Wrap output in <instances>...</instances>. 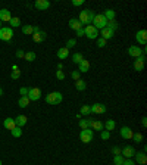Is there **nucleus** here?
I'll use <instances>...</instances> for the list:
<instances>
[{
	"label": "nucleus",
	"instance_id": "53",
	"mask_svg": "<svg viewBox=\"0 0 147 165\" xmlns=\"http://www.w3.org/2000/svg\"><path fill=\"white\" fill-rule=\"evenodd\" d=\"M2 94H3V89L0 87V96H2Z\"/></svg>",
	"mask_w": 147,
	"mask_h": 165
},
{
	"label": "nucleus",
	"instance_id": "16",
	"mask_svg": "<svg viewBox=\"0 0 147 165\" xmlns=\"http://www.w3.org/2000/svg\"><path fill=\"white\" fill-rule=\"evenodd\" d=\"M68 27L69 28H72V30H79V28H82V24L79 22V19H77V18H72V19H69V22H68Z\"/></svg>",
	"mask_w": 147,
	"mask_h": 165
},
{
	"label": "nucleus",
	"instance_id": "11",
	"mask_svg": "<svg viewBox=\"0 0 147 165\" xmlns=\"http://www.w3.org/2000/svg\"><path fill=\"white\" fill-rule=\"evenodd\" d=\"M34 6L38 11H46V9L50 7V2H49V0H35Z\"/></svg>",
	"mask_w": 147,
	"mask_h": 165
},
{
	"label": "nucleus",
	"instance_id": "1",
	"mask_svg": "<svg viewBox=\"0 0 147 165\" xmlns=\"http://www.w3.org/2000/svg\"><path fill=\"white\" fill-rule=\"evenodd\" d=\"M94 15H96L94 11H91V9H84V11H81V13H79V22L91 25L93 19H94Z\"/></svg>",
	"mask_w": 147,
	"mask_h": 165
},
{
	"label": "nucleus",
	"instance_id": "17",
	"mask_svg": "<svg viewBox=\"0 0 147 165\" xmlns=\"http://www.w3.org/2000/svg\"><path fill=\"white\" fill-rule=\"evenodd\" d=\"M100 35H102V39H103V40H106V41H108L109 39H112L113 35H115V33H113L112 30H109L108 27H106V28H103V30H102V34H100Z\"/></svg>",
	"mask_w": 147,
	"mask_h": 165
},
{
	"label": "nucleus",
	"instance_id": "43",
	"mask_svg": "<svg viewBox=\"0 0 147 165\" xmlns=\"http://www.w3.org/2000/svg\"><path fill=\"white\" fill-rule=\"evenodd\" d=\"M56 78L57 80H60V81L65 80V74H63L62 71H56Z\"/></svg>",
	"mask_w": 147,
	"mask_h": 165
},
{
	"label": "nucleus",
	"instance_id": "20",
	"mask_svg": "<svg viewBox=\"0 0 147 165\" xmlns=\"http://www.w3.org/2000/svg\"><path fill=\"white\" fill-rule=\"evenodd\" d=\"M68 56H69V49L60 47V49L57 50V59H68Z\"/></svg>",
	"mask_w": 147,
	"mask_h": 165
},
{
	"label": "nucleus",
	"instance_id": "27",
	"mask_svg": "<svg viewBox=\"0 0 147 165\" xmlns=\"http://www.w3.org/2000/svg\"><path fill=\"white\" fill-rule=\"evenodd\" d=\"M91 130L103 131V130H105V125H103L102 121H93V124H91Z\"/></svg>",
	"mask_w": 147,
	"mask_h": 165
},
{
	"label": "nucleus",
	"instance_id": "42",
	"mask_svg": "<svg viewBox=\"0 0 147 165\" xmlns=\"http://www.w3.org/2000/svg\"><path fill=\"white\" fill-rule=\"evenodd\" d=\"M106 46V40H103L102 37L97 39V47H105Z\"/></svg>",
	"mask_w": 147,
	"mask_h": 165
},
{
	"label": "nucleus",
	"instance_id": "36",
	"mask_svg": "<svg viewBox=\"0 0 147 165\" xmlns=\"http://www.w3.org/2000/svg\"><path fill=\"white\" fill-rule=\"evenodd\" d=\"M22 33L24 34H27V35H33V25H24Z\"/></svg>",
	"mask_w": 147,
	"mask_h": 165
},
{
	"label": "nucleus",
	"instance_id": "54",
	"mask_svg": "<svg viewBox=\"0 0 147 165\" xmlns=\"http://www.w3.org/2000/svg\"><path fill=\"white\" fill-rule=\"evenodd\" d=\"M0 28H2V21H0Z\"/></svg>",
	"mask_w": 147,
	"mask_h": 165
},
{
	"label": "nucleus",
	"instance_id": "47",
	"mask_svg": "<svg viewBox=\"0 0 147 165\" xmlns=\"http://www.w3.org/2000/svg\"><path fill=\"white\" fill-rule=\"evenodd\" d=\"M122 165H136V162H134L132 159H124Z\"/></svg>",
	"mask_w": 147,
	"mask_h": 165
},
{
	"label": "nucleus",
	"instance_id": "5",
	"mask_svg": "<svg viewBox=\"0 0 147 165\" xmlns=\"http://www.w3.org/2000/svg\"><path fill=\"white\" fill-rule=\"evenodd\" d=\"M93 137H94V131L91 130V128L81 130V133H79V139H81L82 143H90L93 140Z\"/></svg>",
	"mask_w": 147,
	"mask_h": 165
},
{
	"label": "nucleus",
	"instance_id": "33",
	"mask_svg": "<svg viewBox=\"0 0 147 165\" xmlns=\"http://www.w3.org/2000/svg\"><path fill=\"white\" fill-rule=\"evenodd\" d=\"M143 68H144V62H141V61L136 59V62H134V69L140 72V71H143Z\"/></svg>",
	"mask_w": 147,
	"mask_h": 165
},
{
	"label": "nucleus",
	"instance_id": "21",
	"mask_svg": "<svg viewBox=\"0 0 147 165\" xmlns=\"http://www.w3.org/2000/svg\"><path fill=\"white\" fill-rule=\"evenodd\" d=\"M91 124H93V120L90 118H82V120H79V127L85 130V128H91Z\"/></svg>",
	"mask_w": 147,
	"mask_h": 165
},
{
	"label": "nucleus",
	"instance_id": "10",
	"mask_svg": "<svg viewBox=\"0 0 147 165\" xmlns=\"http://www.w3.org/2000/svg\"><path fill=\"white\" fill-rule=\"evenodd\" d=\"M91 108V112H93V114H105V112H106V106H105V105H103V103H94V105H91L90 106Z\"/></svg>",
	"mask_w": 147,
	"mask_h": 165
},
{
	"label": "nucleus",
	"instance_id": "30",
	"mask_svg": "<svg viewBox=\"0 0 147 165\" xmlns=\"http://www.w3.org/2000/svg\"><path fill=\"white\" fill-rule=\"evenodd\" d=\"M115 121L113 120H108L106 121V124H105V130H108V131H112V130H115Z\"/></svg>",
	"mask_w": 147,
	"mask_h": 165
},
{
	"label": "nucleus",
	"instance_id": "40",
	"mask_svg": "<svg viewBox=\"0 0 147 165\" xmlns=\"http://www.w3.org/2000/svg\"><path fill=\"white\" fill-rule=\"evenodd\" d=\"M75 44H77V40H75V39H69V40L66 41V49H71V47H74Z\"/></svg>",
	"mask_w": 147,
	"mask_h": 165
},
{
	"label": "nucleus",
	"instance_id": "41",
	"mask_svg": "<svg viewBox=\"0 0 147 165\" xmlns=\"http://www.w3.org/2000/svg\"><path fill=\"white\" fill-rule=\"evenodd\" d=\"M19 75H21V71L16 69V71H13V72L11 74V78H12V80H18V78H19Z\"/></svg>",
	"mask_w": 147,
	"mask_h": 165
},
{
	"label": "nucleus",
	"instance_id": "2",
	"mask_svg": "<svg viewBox=\"0 0 147 165\" xmlns=\"http://www.w3.org/2000/svg\"><path fill=\"white\" fill-rule=\"evenodd\" d=\"M93 27L96 30H103L106 28V25H108V21H106V18L103 16V13H97L94 15V19H93Z\"/></svg>",
	"mask_w": 147,
	"mask_h": 165
},
{
	"label": "nucleus",
	"instance_id": "31",
	"mask_svg": "<svg viewBox=\"0 0 147 165\" xmlns=\"http://www.w3.org/2000/svg\"><path fill=\"white\" fill-rule=\"evenodd\" d=\"M9 25H11V28H16L21 25V19L19 18H12L11 21H9Z\"/></svg>",
	"mask_w": 147,
	"mask_h": 165
},
{
	"label": "nucleus",
	"instance_id": "8",
	"mask_svg": "<svg viewBox=\"0 0 147 165\" xmlns=\"http://www.w3.org/2000/svg\"><path fill=\"white\" fill-rule=\"evenodd\" d=\"M121 155L124 156L125 159H131L136 155V149L132 148V146H125L124 149H121Z\"/></svg>",
	"mask_w": 147,
	"mask_h": 165
},
{
	"label": "nucleus",
	"instance_id": "49",
	"mask_svg": "<svg viewBox=\"0 0 147 165\" xmlns=\"http://www.w3.org/2000/svg\"><path fill=\"white\" fill-rule=\"evenodd\" d=\"M112 154L113 155H121V149H119L118 146H115V148H112Z\"/></svg>",
	"mask_w": 147,
	"mask_h": 165
},
{
	"label": "nucleus",
	"instance_id": "51",
	"mask_svg": "<svg viewBox=\"0 0 147 165\" xmlns=\"http://www.w3.org/2000/svg\"><path fill=\"white\" fill-rule=\"evenodd\" d=\"M141 125L144 127V128L147 127V118H146V117H143V118H141Z\"/></svg>",
	"mask_w": 147,
	"mask_h": 165
},
{
	"label": "nucleus",
	"instance_id": "45",
	"mask_svg": "<svg viewBox=\"0 0 147 165\" xmlns=\"http://www.w3.org/2000/svg\"><path fill=\"white\" fill-rule=\"evenodd\" d=\"M71 75H72L74 80L77 81V80H79V75H81V72H79V71H72V74H71Z\"/></svg>",
	"mask_w": 147,
	"mask_h": 165
},
{
	"label": "nucleus",
	"instance_id": "13",
	"mask_svg": "<svg viewBox=\"0 0 147 165\" xmlns=\"http://www.w3.org/2000/svg\"><path fill=\"white\" fill-rule=\"evenodd\" d=\"M134 158H136L137 164H140V165H146L147 164V155H146V152H136Z\"/></svg>",
	"mask_w": 147,
	"mask_h": 165
},
{
	"label": "nucleus",
	"instance_id": "23",
	"mask_svg": "<svg viewBox=\"0 0 147 165\" xmlns=\"http://www.w3.org/2000/svg\"><path fill=\"white\" fill-rule=\"evenodd\" d=\"M3 127H5L6 130H13L16 125H15V120L13 118H6L5 122H3Z\"/></svg>",
	"mask_w": 147,
	"mask_h": 165
},
{
	"label": "nucleus",
	"instance_id": "19",
	"mask_svg": "<svg viewBox=\"0 0 147 165\" xmlns=\"http://www.w3.org/2000/svg\"><path fill=\"white\" fill-rule=\"evenodd\" d=\"M78 65H79V69H78L79 72H88V69H90V62H88L87 59H82Z\"/></svg>",
	"mask_w": 147,
	"mask_h": 165
},
{
	"label": "nucleus",
	"instance_id": "12",
	"mask_svg": "<svg viewBox=\"0 0 147 165\" xmlns=\"http://www.w3.org/2000/svg\"><path fill=\"white\" fill-rule=\"evenodd\" d=\"M128 55L132 56V57L141 56V55H143L141 47H138V46H130V47H128Z\"/></svg>",
	"mask_w": 147,
	"mask_h": 165
},
{
	"label": "nucleus",
	"instance_id": "7",
	"mask_svg": "<svg viewBox=\"0 0 147 165\" xmlns=\"http://www.w3.org/2000/svg\"><path fill=\"white\" fill-rule=\"evenodd\" d=\"M27 97H28L29 100L35 102V100H38L40 97H41V90H40L38 87H31V89H28V94H27Z\"/></svg>",
	"mask_w": 147,
	"mask_h": 165
},
{
	"label": "nucleus",
	"instance_id": "32",
	"mask_svg": "<svg viewBox=\"0 0 147 165\" xmlns=\"http://www.w3.org/2000/svg\"><path fill=\"white\" fill-rule=\"evenodd\" d=\"M24 59L28 61V62H33V61H35V53L34 52H27L25 56H24Z\"/></svg>",
	"mask_w": 147,
	"mask_h": 165
},
{
	"label": "nucleus",
	"instance_id": "14",
	"mask_svg": "<svg viewBox=\"0 0 147 165\" xmlns=\"http://www.w3.org/2000/svg\"><path fill=\"white\" fill-rule=\"evenodd\" d=\"M132 134H134V131L131 130L130 127H122V128H121V137L125 139V140L132 139Z\"/></svg>",
	"mask_w": 147,
	"mask_h": 165
},
{
	"label": "nucleus",
	"instance_id": "9",
	"mask_svg": "<svg viewBox=\"0 0 147 165\" xmlns=\"http://www.w3.org/2000/svg\"><path fill=\"white\" fill-rule=\"evenodd\" d=\"M136 40L138 41V44H147V31L146 30H140V31H137L136 34Z\"/></svg>",
	"mask_w": 147,
	"mask_h": 165
},
{
	"label": "nucleus",
	"instance_id": "52",
	"mask_svg": "<svg viewBox=\"0 0 147 165\" xmlns=\"http://www.w3.org/2000/svg\"><path fill=\"white\" fill-rule=\"evenodd\" d=\"M62 68H63V65H62V63H57V69L60 71V69H62Z\"/></svg>",
	"mask_w": 147,
	"mask_h": 165
},
{
	"label": "nucleus",
	"instance_id": "46",
	"mask_svg": "<svg viewBox=\"0 0 147 165\" xmlns=\"http://www.w3.org/2000/svg\"><path fill=\"white\" fill-rule=\"evenodd\" d=\"M72 5L74 6H82L84 5V0H72Z\"/></svg>",
	"mask_w": 147,
	"mask_h": 165
},
{
	"label": "nucleus",
	"instance_id": "24",
	"mask_svg": "<svg viewBox=\"0 0 147 165\" xmlns=\"http://www.w3.org/2000/svg\"><path fill=\"white\" fill-rule=\"evenodd\" d=\"M115 15H116V12L113 11V9H106L105 13H103V16L106 18V21H112V19H115Z\"/></svg>",
	"mask_w": 147,
	"mask_h": 165
},
{
	"label": "nucleus",
	"instance_id": "18",
	"mask_svg": "<svg viewBox=\"0 0 147 165\" xmlns=\"http://www.w3.org/2000/svg\"><path fill=\"white\" fill-rule=\"evenodd\" d=\"M13 120H15V125H16V127H21V128L27 124V117H25V115H18L16 118H13Z\"/></svg>",
	"mask_w": 147,
	"mask_h": 165
},
{
	"label": "nucleus",
	"instance_id": "44",
	"mask_svg": "<svg viewBox=\"0 0 147 165\" xmlns=\"http://www.w3.org/2000/svg\"><path fill=\"white\" fill-rule=\"evenodd\" d=\"M19 94H21V96H27V94H28V89H27V87H21V89H19Z\"/></svg>",
	"mask_w": 147,
	"mask_h": 165
},
{
	"label": "nucleus",
	"instance_id": "55",
	"mask_svg": "<svg viewBox=\"0 0 147 165\" xmlns=\"http://www.w3.org/2000/svg\"><path fill=\"white\" fill-rule=\"evenodd\" d=\"M0 165H2V161H0Z\"/></svg>",
	"mask_w": 147,
	"mask_h": 165
},
{
	"label": "nucleus",
	"instance_id": "50",
	"mask_svg": "<svg viewBox=\"0 0 147 165\" xmlns=\"http://www.w3.org/2000/svg\"><path fill=\"white\" fill-rule=\"evenodd\" d=\"M24 56H25V52L19 49V50L16 52V57H24Z\"/></svg>",
	"mask_w": 147,
	"mask_h": 165
},
{
	"label": "nucleus",
	"instance_id": "38",
	"mask_svg": "<svg viewBox=\"0 0 147 165\" xmlns=\"http://www.w3.org/2000/svg\"><path fill=\"white\" fill-rule=\"evenodd\" d=\"M132 139H134L136 143H141L143 142V134L141 133H134V134H132Z\"/></svg>",
	"mask_w": 147,
	"mask_h": 165
},
{
	"label": "nucleus",
	"instance_id": "25",
	"mask_svg": "<svg viewBox=\"0 0 147 165\" xmlns=\"http://www.w3.org/2000/svg\"><path fill=\"white\" fill-rule=\"evenodd\" d=\"M90 114H91L90 105H84V106H81V109H79V115H81V117H88Z\"/></svg>",
	"mask_w": 147,
	"mask_h": 165
},
{
	"label": "nucleus",
	"instance_id": "34",
	"mask_svg": "<svg viewBox=\"0 0 147 165\" xmlns=\"http://www.w3.org/2000/svg\"><path fill=\"white\" fill-rule=\"evenodd\" d=\"M11 133L13 137H21L22 136V128L21 127H15L13 130H11Z\"/></svg>",
	"mask_w": 147,
	"mask_h": 165
},
{
	"label": "nucleus",
	"instance_id": "3",
	"mask_svg": "<svg viewBox=\"0 0 147 165\" xmlns=\"http://www.w3.org/2000/svg\"><path fill=\"white\" fill-rule=\"evenodd\" d=\"M62 93H59V91H51L49 93L47 96H46V102L49 103V105H59V103L62 102Z\"/></svg>",
	"mask_w": 147,
	"mask_h": 165
},
{
	"label": "nucleus",
	"instance_id": "26",
	"mask_svg": "<svg viewBox=\"0 0 147 165\" xmlns=\"http://www.w3.org/2000/svg\"><path fill=\"white\" fill-rule=\"evenodd\" d=\"M29 102H31V100H29L27 96H21L19 97V100H18V105H19L21 108H27V106L29 105Z\"/></svg>",
	"mask_w": 147,
	"mask_h": 165
},
{
	"label": "nucleus",
	"instance_id": "28",
	"mask_svg": "<svg viewBox=\"0 0 147 165\" xmlns=\"http://www.w3.org/2000/svg\"><path fill=\"white\" fill-rule=\"evenodd\" d=\"M75 89H77L78 91L85 90V89H87V84H85V81L81 80V78H79V80H77V81H75Z\"/></svg>",
	"mask_w": 147,
	"mask_h": 165
},
{
	"label": "nucleus",
	"instance_id": "39",
	"mask_svg": "<svg viewBox=\"0 0 147 165\" xmlns=\"http://www.w3.org/2000/svg\"><path fill=\"white\" fill-rule=\"evenodd\" d=\"M100 137H102L103 140H108L109 137H110V131H108V130L100 131Z\"/></svg>",
	"mask_w": 147,
	"mask_h": 165
},
{
	"label": "nucleus",
	"instance_id": "48",
	"mask_svg": "<svg viewBox=\"0 0 147 165\" xmlns=\"http://www.w3.org/2000/svg\"><path fill=\"white\" fill-rule=\"evenodd\" d=\"M77 33V37H84V28H79L75 31Z\"/></svg>",
	"mask_w": 147,
	"mask_h": 165
},
{
	"label": "nucleus",
	"instance_id": "6",
	"mask_svg": "<svg viewBox=\"0 0 147 165\" xmlns=\"http://www.w3.org/2000/svg\"><path fill=\"white\" fill-rule=\"evenodd\" d=\"M84 35L88 37L90 40H97L99 39V30H96L93 25H87L84 28Z\"/></svg>",
	"mask_w": 147,
	"mask_h": 165
},
{
	"label": "nucleus",
	"instance_id": "4",
	"mask_svg": "<svg viewBox=\"0 0 147 165\" xmlns=\"http://www.w3.org/2000/svg\"><path fill=\"white\" fill-rule=\"evenodd\" d=\"M12 37H13V30L11 27H2L0 28V40L11 41Z\"/></svg>",
	"mask_w": 147,
	"mask_h": 165
},
{
	"label": "nucleus",
	"instance_id": "37",
	"mask_svg": "<svg viewBox=\"0 0 147 165\" xmlns=\"http://www.w3.org/2000/svg\"><path fill=\"white\" fill-rule=\"evenodd\" d=\"M82 59H84V57H82L81 53H74V55H72V62L74 63H79Z\"/></svg>",
	"mask_w": 147,
	"mask_h": 165
},
{
	"label": "nucleus",
	"instance_id": "29",
	"mask_svg": "<svg viewBox=\"0 0 147 165\" xmlns=\"http://www.w3.org/2000/svg\"><path fill=\"white\" fill-rule=\"evenodd\" d=\"M109 30H112L113 33L118 30V22H116V19H112V21H108V25H106Z\"/></svg>",
	"mask_w": 147,
	"mask_h": 165
},
{
	"label": "nucleus",
	"instance_id": "35",
	"mask_svg": "<svg viewBox=\"0 0 147 165\" xmlns=\"http://www.w3.org/2000/svg\"><path fill=\"white\" fill-rule=\"evenodd\" d=\"M124 156L122 155H115L113 156V162H115V165H122V162H124Z\"/></svg>",
	"mask_w": 147,
	"mask_h": 165
},
{
	"label": "nucleus",
	"instance_id": "22",
	"mask_svg": "<svg viewBox=\"0 0 147 165\" xmlns=\"http://www.w3.org/2000/svg\"><path fill=\"white\" fill-rule=\"evenodd\" d=\"M33 40H34L35 43H41V41H44L46 40V33H44V31H40V33L33 34Z\"/></svg>",
	"mask_w": 147,
	"mask_h": 165
},
{
	"label": "nucleus",
	"instance_id": "15",
	"mask_svg": "<svg viewBox=\"0 0 147 165\" xmlns=\"http://www.w3.org/2000/svg\"><path fill=\"white\" fill-rule=\"evenodd\" d=\"M11 19H12L11 12L7 11V9H0V21L2 22H9Z\"/></svg>",
	"mask_w": 147,
	"mask_h": 165
}]
</instances>
